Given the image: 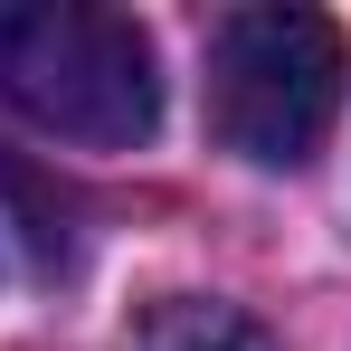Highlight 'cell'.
<instances>
[{"label": "cell", "mask_w": 351, "mask_h": 351, "mask_svg": "<svg viewBox=\"0 0 351 351\" xmlns=\"http://www.w3.org/2000/svg\"><path fill=\"white\" fill-rule=\"evenodd\" d=\"M0 95L38 133L86 152H133L162 123L152 38L95 0H0Z\"/></svg>", "instance_id": "1"}, {"label": "cell", "mask_w": 351, "mask_h": 351, "mask_svg": "<svg viewBox=\"0 0 351 351\" xmlns=\"http://www.w3.org/2000/svg\"><path fill=\"white\" fill-rule=\"evenodd\" d=\"M351 48L323 10H228L209 38V123L237 162L304 171L342 114Z\"/></svg>", "instance_id": "2"}, {"label": "cell", "mask_w": 351, "mask_h": 351, "mask_svg": "<svg viewBox=\"0 0 351 351\" xmlns=\"http://www.w3.org/2000/svg\"><path fill=\"white\" fill-rule=\"evenodd\" d=\"M123 351H276V332H266L256 313L219 304V294H162V304L123 332Z\"/></svg>", "instance_id": "3"}]
</instances>
